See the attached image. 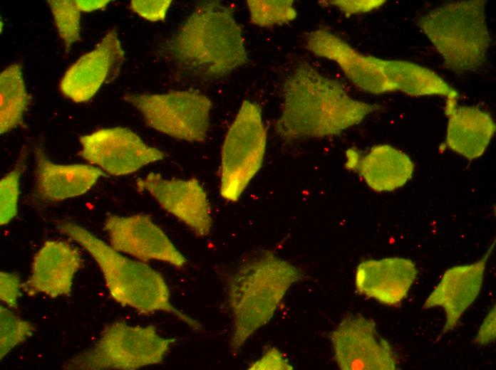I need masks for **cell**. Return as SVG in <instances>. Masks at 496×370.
I'll use <instances>...</instances> for the list:
<instances>
[{"mask_svg":"<svg viewBox=\"0 0 496 370\" xmlns=\"http://www.w3.org/2000/svg\"><path fill=\"white\" fill-rule=\"evenodd\" d=\"M157 53L180 78L198 82L224 78L249 60L232 9L217 1L197 4Z\"/></svg>","mask_w":496,"mask_h":370,"instance_id":"6da1fadb","label":"cell"},{"mask_svg":"<svg viewBox=\"0 0 496 370\" xmlns=\"http://www.w3.org/2000/svg\"><path fill=\"white\" fill-rule=\"evenodd\" d=\"M379 108L352 98L339 81L301 62L284 83L282 108L274 128L287 141L333 136Z\"/></svg>","mask_w":496,"mask_h":370,"instance_id":"7a4b0ae2","label":"cell"},{"mask_svg":"<svg viewBox=\"0 0 496 370\" xmlns=\"http://www.w3.org/2000/svg\"><path fill=\"white\" fill-rule=\"evenodd\" d=\"M301 278L299 268L271 250L256 252L242 261L227 281L232 353L270 321L287 290Z\"/></svg>","mask_w":496,"mask_h":370,"instance_id":"3957f363","label":"cell"},{"mask_svg":"<svg viewBox=\"0 0 496 370\" xmlns=\"http://www.w3.org/2000/svg\"><path fill=\"white\" fill-rule=\"evenodd\" d=\"M56 228L92 256L103 273L110 296L115 302L141 314L167 312L192 329L201 328L198 321L172 305L168 286L158 271L145 262L123 255L76 223L62 221Z\"/></svg>","mask_w":496,"mask_h":370,"instance_id":"277c9868","label":"cell"},{"mask_svg":"<svg viewBox=\"0 0 496 370\" xmlns=\"http://www.w3.org/2000/svg\"><path fill=\"white\" fill-rule=\"evenodd\" d=\"M483 0L444 4L422 16L418 25L450 71L479 69L485 62L490 36Z\"/></svg>","mask_w":496,"mask_h":370,"instance_id":"5b68a950","label":"cell"},{"mask_svg":"<svg viewBox=\"0 0 496 370\" xmlns=\"http://www.w3.org/2000/svg\"><path fill=\"white\" fill-rule=\"evenodd\" d=\"M175 341L160 336L153 325L115 322L105 327L92 347L68 360L63 368L135 370L162 362Z\"/></svg>","mask_w":496,"mask_h":370,"instance_id":"8992f818","label":"cell"},{"mask_svg":"<svg viewBox=\"0 0 496 370\" xmlns=\"http://www.w3.org/2000/svg\"><path fill=\"white\" fill-rule=\"evenodd\" d=\"M267 129L259 106L244 100L225 136L221 153L220 194L227 201L239 199L262 166Z\"/></svg>","mask_w":496,"mask_h":370,"instance_id":"52a82bcc","label":"cell"},{"mask_svg":"<svg viewBox=\"0 0 496 370\" xmlns=\"http://www.w3.org/2000/svg\"><path fill=\"white\" fill-rule=\"evenodd\" d=\"M123 100L137 109L145 125L153 130L190 142L206 139L212 103L197 91L127 93Z\"/></svg>","mask_w":496,"mask_h":370,"instance_id":"ba28073f","label":"cell"},{"mask_svg":"<svg viewBox=\"0 0 496 370\" xmlns=\"http://www.w3.org/2000/svg\"><path fill=\"white\" fill-rule=\"evenodd\" d=\"M334 359L342 370H396L398 356L374 321L361 314L344 317L331 332Z\"/></svg>","mask_w":496,"mask_h":370,"instance_id":"9c48e42d","label":"cell"},{"mask_svg":"<svg viewBox=\"0 0 496 370\" xmlns=\"http://www.w3.org/2000/svg\"><path fill=\"white\" fill-rule=\"evenodd\" d=\"M79 154L89 163L113 176L134 173L162 159L165 154L148 146L126 127L102 128L80 137Z\"/></svg>","mask_w":496,"mask_h":370,"instance_id":"30bf717a","label":"cell"},{"mask_svg":"<svg viewBox=\"0 0 496 370\" xmlns=\"http://www.w3.org/2000/svg\"><path fill=\"white\" fill-rule=\"evenodd\" d=\"M125 52L115 28L109 29L91 51L81 56L64 73L59 90L76 103L90 100L104 83L116 79Z\"/></svg>","mask_w":496,"mask_h":370,"instance_id":"8fae6325","label":"cell"},{"mask_svg":"<svg viewBox=\"0 0 496 370\" xmlns=\"http://www.w3.org/2000/svg\"><path fill=\"white\" fill-rule=\"evenodd\" d=\"M110 245L143 262L160 260L177 268L187 263L162 229L146 214L108 215L104 221Z\"/></svg>","mask_w":496,"mask_h":370,"instance_id":"7c38bea8","label":"cell"},{"mask_svg":"<svg viewBox=\"0 0 496 370\" xmlns=\"http://www.w3.org/2000/svg\"><path fill=\"white\" fill-rule=\"evenodd\" d=\"M139 191H147L166 211L187 225L196 236H207L212 229L211 206L196 178L167 179L151 172L136 181Z\"/></svg>","mask_w":496,"mask_h":370,"instance_id":"4fadbf2b","label":"cell"},{"mask_svg":"<svg viewBox=\"0 0 496 370\" xmlns=\"http://www.w3.org/2000/svg\"><path fill=\"white\" fill-rule=\"evenodd\" d=\"M306 47L313 54L335 62L346 77L365 92L380 95L395 91L385 75L383 59L361 53L326 28L308 33Z\"/></svg>","mask_w":496,"mask_h":370,"instance_id":"5bb4252c","label":"cell"},{"mask_svg":"<svg viewBox=\"0 0 496 370\" xmlns=\"http://www.w3.org/2000/svg\"><path fill=\"white\" fill-rule=\"evenodd\" d=\"M495 248V241L477 261L448 269L423 304V309L442 307L445 322L441 334L454 329L465 310L478 296L487 262Z\"/></svg>","mask_w":496,"mask_h":370,"instance_id":"9a60e30c","label":"cell"},{"mask_svg":"<svg viewBox=\"0 0 496 370\" xmlns=\"http://www.w3.org/2000/svg\"><path fill=\"white\" fill-rule=\"evenodd\" d=\"M82 266L78 249L61 240L46 241L33 259L22 289L31 295L43 293L51 298L69 295L75 274Z\"/></svg>","mask_w":496,"mask_h":370,"instance_id":"2e32d148","label":"cell"},{"mask_svg":"<svg viewBox=\"0 0 496 370\" xmlns=\"http://www.w3.org/2000/svg\"><path fill=\"white\" fill-rule=\"evenodd\" d=\"M418 275L415 264L404 258L361 261L356 270L357 292L388 306H398L407 297Z\"/></svg>","mask_w":496,"mask_h":370,"instance_id":"e0dca14e","label":"cell"},{"mask_svg":"<svg viewBox=\"0 0 496 370\" xmlns=\"http://www.w3.org/2000/svg\"><path fill=\"white\" fill-rule=\"evenodd\" d=\"M35 191L44 201H58L89 191L104 174L87 164H57L41 146L35 149Z\"/></svg>","mask_w":496,"mask_h":370,"instance_id":"ac0fdd59","label":"cell"},{"mask_svg":"<svg viewBox=\"0 0 496 370\" xmlns=\"http://www.w3.org/2000/svg\"><path fill=\"white\" fill-rule=\"evenodd\" d=\"M346 166L356 169L368 186L378 192L392 191L405 185L414 171V164L402 151L388 144L373 147L361 157L347 152Z\"/></svg>","mask_w":496,"mask_h":370,"instance_id":"d6986e66","label":"cell"},{"mask_svg":"<svg viewBox=\"0 0 496 370\" xmlns=\"http://www.w3.org/2000/svg\"><path fill=\"white\" fill-rule=\"evenodd\" d=\"M446 115L448 147L470 160L482 155L495 132L490 114L477 106L457 105Z\"/></svg>","mask_w":496,"mask_h":370,"instance_id":"ffe728a7","label":"cell"},{"mask_svg":"<svg viewBox=\"0 0 496 370\" xmlns=\"http://www.w3.org/2000/svg\"><path fill=\"white\" fill-rule=\"evenodd\" d=\"M383 70L395 91L415 97L444 96L445 112L458 105V92L428 68L406 60L383 59Z\"/></svg>","mask_w":496,"mask_h":370,"instance_id":"44dd1931","label":"cell"},{"mask_svg":"<svg viewBox=\"0 0 496 370\" xmlns=\"http://www.w3.org/2000/svg\"><path fill=\"white\" fill-rule=\"evenodd\" d=\"M31 95L27 92L20 63L5 68L0 74V132L4 134L23 123Z\"/></svg>","mask_w":496,"mask_h":370,"instance_id":"7402d4cb","label":"cell"},{"mask_svg":"<svg viewBox=\"0 0 496 370\" xmlns=\"http://www.w3.org/2000/svg\"><path fill=\"white\" fill-rule=\"evenodd\" d=\"M47 4L67 54L73 44L81 41V11L76 0H48Z\"/></svg>","mask_w":496,"mask_h":370,"instance_id":"603a6c76","label":"cell"},{"mask_svg":"<svg viewBox=\"0 0 496 370\" xmlns=\"http://www.w3.org/2000/svg\"><path fill=\"white\" fill-rule=\"evenodd\" d=\"M250 22L261 27L289 23L296 18L297 11L291 0H248Z\"/></svg>","mask_w":496,"mask_h":370,"instance_id":"cb8c5ba5","label":"cell"},{"mask_svg":"<svg viewBox=\"0 0 496 370\" xmlns=\"http://www.w3.org/2000/svg\"><path fill=\"white\" fill-rule=\"evenodd\" d=\"M27 152L22 150L14 168L0 181V223H9L17 214L20 178L26 162Z\"/></svg>","mask_w":496,"mask_h":370,"instance_id":"d4e9b609","label":"cell"},{"mask_svg":"<svg viewBox=\"0 0 496 370\" xmlns=\"http://www.w3.org/2000/svg\"><path fill=\"white\" fill-rule=\"evenodd\" d=\"M35 327L30 322L16 315L8 308L0 306V355L1 359L15 347L30 337Z\"/></svg>","mask_w":496,"mask_h":370,"instance_id":"484cf974","label":"cell"},{"mask_svg":"<svg viewBox=\"0 0 496 370\" xmlns=\"http://www.w3.org/2000/svg\"><path fill=\"white\" fill-rule=\"evenodd\" d=\"M170 0H133L130 9L150 21H164L171 4Z\"/></svg>","mask_w":496,"mask_h":370,"instance_id":"4316f807","label":"cell"},{"mask_svg":"<svg viewBox=\"0 0 496 370\" xmlns=\"http://www.w3.org/2000/svg\"><path fill=\"white\" fill-rule=\"evenodd\" d=\"M21 288L23 284L19 275L2 271L0 273V298L4 304L11 308H16Z\"/></svg>","mask_w":496,"mask_h":370,"instance_id":"83f0119b","label":"cell"},{"mask_svg":"<svg viewBox=\"0 0 496 370\" xmlns=\"http://www.w3.org/2000/svg\"><path fill=\"white\" fill-rule=\"evenodd\" d=\"M252 370H291L293 366L276 347L269 348L259 359L252 363Z\"/></svg>","mask_w":496,"mask_h":370,"instance_id":"f1b7e54d","label":"cell"},{"mask_svg":"<svg viewBox=\"0 0 496 370\" xmlns=\"http://www.w3.org/2000/svg\"><path fill=\"white\" fill-rule=\"evenodd\" d=\"M326 4L340 9L346 16L369 12L382 6L386 1L381 0H335L324 1Z\"/></svg>","mask_w":496,"mask_h":370,"instance_id":"f546056e","label":"cell"},{"mask_svg":"<svg viewBox=\"0 0 496 370\" xmlns=\"http://www.w3.org/2000/svg\"><path fill=\"white\" fill-rule=\"evenodd\" d=\"M496 311L494 305L484 319L474 342L479 345H486L495 340L496 337Z\"/></svg>","mask_w":496,"mask_h":370,"instance_id":"4dcf8cb0","label":"cell"},{"mask_svg":"<svg viewBox=\"0 0 496 370\" xmlns=\"http://www.w3.org/2000/svg\"><path fill=\"white\" fill-rule=\"evenodd\" d=\"M81 12H92L105 9L110 2L109 0H76Z\"/></svg>","mask_w":496,"mask_h":370,"instance_id":"1f68e13d","label":"cell"}]
</instances>
